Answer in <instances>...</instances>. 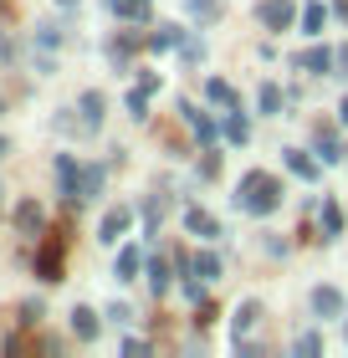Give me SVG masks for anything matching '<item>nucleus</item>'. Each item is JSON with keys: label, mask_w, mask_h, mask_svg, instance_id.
Masks as SVG:
<instances>
[{"label": "nucleus", "mask_w": 348, "mask_h": 358, "mask_svg": "<svg viewBox=\"0 0 348 358\" xmlns=\"http://www.w3.org/2000/svg\"><path fill=\"white\" fill-rule=\"evenodd\" d=\"M236 205L246 210V215H272V210L281 205V179L267 174V169L241 174V185H236Z\"/></svg>", "instance_id": "obj_1"}, {"label": "nucleus", "mask_w": 348, "mask_h": 358, "mask_svg": "<svg viewBox=\"0 0 348 358\" xmlns=\"http://www.w3.org/2000/svg\"><path fill=\"white\" fill-rule=\"evenodd\" d=\"M62 266H67V225H57L36 246V276L41 282H62Z\"/></svg>", "instance_id": "obj_2"}, {"label": "nucleus", "mask_w": 348, "mask_h": 358, "mask_svg": "<svg viewBox=\"0 0 348 358\" xmlns=\"http://www.w3.org/2000/svg\"><path fill=\"white\" fill-rule=\"evenodd\" d=\"M128 225H134V210H128V205H113L108 215H103V225H97V241H103V246H118V241L128 236Z\"/></svg>", "instance_id": "obj_3"}, {"label": "nucleus", "mask_w": 348, "mask_h": 358, "mask_svg": "<svg viewBox=\"0 0 348 358\" xmlns=\"http://www.w3.org/2000/svg\"><path fill=\"white\" fill-rule=\"evenodd\" d=\"M256 21L267 26V31H287V26L297 21V6H292V0H261V6H256Z\"/></svg>", "instance_id": "obj_4"}, {"label": "nucleus", "mask_w": 348, "mask_h": 358, "mask_svg": "<svg viewBox=\"0 0 348 358\" xmlns=\"http://www.w3.org/2000/svg\"><path fill=\"white\" fill-rule=\"evenodd\" d=\"M179 118L190 123V134L200 138V143H215V134H221V128H215V118H210V113H200V108L190 103V97H185V103H179Z\"/></svg>", "instance_id": "obj_5"}, {"label": "nucleus", "mask_w": 348, "mask_h": 358, "mask_svg": "<svg viewBox=\"0 0 348 358\" xmlns=\"http://www.w3.org/2000/svg\"><path fill=\"white\" fill-rule=\"evenodd\" d=\"M103 179H108V169H103V164H88V169H82V179H77V194H72L67 205H72V210H77V205H88L92 194L103 189Z\"/></svg>", "instance_id": "obj_6"}, {"label": "nucleus", "mask_w": 348, "mask_h": 358, "mask_svg": "<svg viewBox=\"0 0 348 358\" xmlns=\"http://www.w3.org/2000/svg\"><path fill=\"white\" fill-rule=\"evenodd\" d=\"M185 231H190V236H200V241H215V236H221V220H215L210 210L190 205V210H185Z\"/></svg>", "instance_id": "obj_7"}, {"label": "nucleus", "mask_w": 348, "mask_h": 358, "mask_svg": "<svg viewBox=\"0 0 348 358\" xmlns=\"http://www.w3.org/2000/svg\"><path fill=\"white\" fill-rule=\"evenodd\" d=\"M15 231H21V236H41V231H46V215H41L36 200H21V205H15Z\"/></svg>", "instance_id": "obj_8"}, {"label": "nucleus", "mask_w": 348, "mask_h": 358, "mask_svg": "<svg viewBox=\"0 0 348 358\" xmlns=\"http://www.w3.org/2000/svg\"><path fill=\"white\" fill-rule=\"evenodd\" d=\"M159 92V72H144V83L128 92V113H134V118H148V97Z\"/></svg>", "instance_id": "obj_9"}, {"label": "nucleus", "mask_w": 348, "mask_h": 358, "mask_svg": "<svg viewBox=\"0 0 348 358\" xmlns=\"http://www.w3.org/2000/svg\"><path fill=\"white\" fill-rule=\"evenodd\" d=\"M312 313L318 317H338L343 313V292L338 287H312Z\"/></svg>", "instance_id": "obj_10"}, {"label": "nucleus", "mask_w": 348, "mask_h": 358, "mask_svg": "<svg viewBox=\"0 0 348 358\" xmlns=\"http://www.w3.org/2000/svg\"><path fill=\"white\" fill-rule=\"evenodd\" d=\"M103 108H108L103 92H82V128H88V134H97V128H103Z\"/></svg>", "instance_id": "obj_11"}, {"label": "nucleus", "mask_w": 348, "mask_h": 358, "mask_svg": "<svg viewBox=\"0 0 348 358\" xmlns=\"http://www.w3.org/2000/svg\"><path fill=\"white\" fill-rule=\"evenodd\" d=\"M333 57H338V52H328V46H307V52H297L292 62H297L302 72H328V67H333Z\"/></svg>", "instance_id": "obj_12"}, {"label": "nucleus", "mask_w": 348, "mask_h": 358, "mask_svg": "<svg viewBox=\"0 0 348 358\" xmlns=\"http://www.w3.org/2000/svg\"><path fill=\"white\" fill-rule=\"evenodd\" d=\"M256 322H261V302L251 297V302H241V307H236V317H230V328H236V343L256 328Z\"/></svg>", "instance_id": "obj_13"}, {"label": "nucleus", "mask_w": 348, "mask_h": 358, "mask_svg": "<svg viewBox=\"0 0 348 358\" xmlns=\"http://www.w3.org/2000/svg\"><path fill=\"white\" fill-rule=\"evenodd\" d=\"M174 46H185V31L164 21L159 31H148V52H174Z\"/></svg>", "instance_id": "obj_14"}, {"label": "nucleus", "mask_w": 348, "mask_h": 358, "mask_svg": "<svg viewBox=\"0 0 348 358\" xmlns=\"http://www.w3.org/2000/svg\"><path fill=\"white\" fill-rule=\"evenodd\" d=\"M72 333H77V343H92L97 338V313L92 307H72Z\"/></svg>", "instance_id": "obj_15"}, {"label": "nucleus", "mask_w": 348, "mask_h": 358, "mask_svg": "<svg viewBox=\"0 0 348 358\" xmlns=\"http://www.w3.org/2000/svg\"><path fill=\"white\" fill-rule=\"evenodd\" d=\"M148 6H154V0H108V10L118 15V21H148Z\"/></svg>", "instance_id": "obj_16"}, {"label": "nucleus", "mask_w": 348, "mask_h": 358, "mask_svg": "<svg viewBox=\"0 0 348 358\" xmlns=\"http://www.w3.org/2000/svg\"><path fill=\"white\" fill-rule=\"evenodd\" d=\"M281 159H287V169H292L297 179H318V159H312V154H302V149H287Z\"/></svg>", "instance_id": "obj_17"}, {"label": "nucleus", "mask_w": 348, "mask_h": 358, "mask_svg": "<svg viewBox=\"0 0 348 358\" xmlns=\"http://www.w3.org/2000/svg\"><path fill=\"white\" fill-rule=\"evenodd\" d=\"M57 174H62V194L72 200V194H77V179H82V164H77L72 154H62V159H57Z\"/></svg>", "instance_id": "obj_18"}, {"label": "nucleus", "mask_w": 348, "mask_h": 358, "mask_svg": "<svg viewBox=\"0 0 348 358\" xmlns=\"http://www.w3.org/2000/svg\"><path fill=\"white\" fill-rule=\"evenodd\" d=\"M225 138H230V143H246V138H251V118H246L241 108L225 113Z\"/></svg>", "instance_id": "obj_19"}, {"label": "nucleus", "mask_w": 348, "mask_h": 358, "mask_svg": "<svg viewBox=\"0 0 348 358\" xmlns=\"http://www.w3.org/2000/svg\"><path fill=\"white\" fill-rule=\"evenodd\" d=\"M205 97H210V103H221V108H241L236 87H230V83H221V77H210V83H205Z\"/></svg>", "instance_id": "obj_20"}, {"label": "nucleus", "mask_w": 348, "mask_h": 358, "mask_svg": "<svg viewBox=\"0 0 348 358\" xmlns=\"http://www.w3.org/2000/svg\"><path fill=\"white\" fill-rule=\"evenodd\" d=\"M144 271H148V287H154V297H164V292H169V262H164V256H154Z\"/></svg>", "instance_id": "obj_21"}, {"label": "nucleus", "mask_w": 348, "mask_h": 358, "mask_svg": "<svg viewBox=\"0 0 348 358\" xmlns=\"http://www.w3.org/2000/svg\"><path fill=\"white\" fill-rule=\"evenodd\" d=\"M139 271H144V256H139L134 246H123V251H118V282H134Z\"/></svg>", "instance_id": "obj_22"}, {"label": "nucleus", "mask_w": 348, "mask_h": 358, "mask_svg": "<svg viewBox=\"0 0 348 358\" xmlns=\"http://www.w3.org/2000/svg\"><path fill=\"white\" fill-rule=\"evenodd\" d=\"M343 231V210H338V200H323V241H333Z\"/></svg>", "instance_id": "obj_23"}, {"label": "nucleus", "mask_w": 348, "mask_h": 358, "mask_svg": "<svg viewBox=\"0 0 348 358\" xmlns=\"http://www.w3.org/2000/svg\"><path fill=\"white\" fill-rule=\"evenodd\" d=\"M195 276H200V282H215V276H221V256L200 251V256H195Z\"/></svg>", "instance_id": "obj_24"}, {"label": "nucleus", "mask_w": 348, "mask_h": 358, "mask_svg": "<svg viewBox=\"0 0 348 358\" xmlns=\"http://www.w3.org/2000/svg\"><path fill=\"white\" fill-rule=\"evenodd\" d=\"M323 21H328V10L318 6V0H312V6H302V31H307V36H318Z\"/></svg>", "instance_id": "obj_25"}, {"label": "nucleus", "mask_w": 348, "mask_h": 358, "mask_svg": "<svg viewBox=\"0 0 348 358\" xmlns=\"http://www.w3.org/2000/svg\"><path fill=\"white\" fill-rule=\"evenodd\" d=\"M318 154H323V164L338 159V138H333V128H323V123H318Z\"/></svg>", "instance_id": "obj_26"}, {"label": "nucleus", "mask_w": 348, "mask_h": 358, "mask_svg": "<svg viewBox=\"0 0 348 358\" xmlns=\"http://www.w3.org/2000/svg\"><path fill=\"white\" fill-rule=\"evenodd\" d=\"M190 15L195 21H221V0H190Z\"/></svg>", "instance_id": "obj_27"}, {"label": "nucleus", "mask_w": 348, "mask_h": 358, "mask_svg": "<svg viewBox=\"0 0 348 358\" xmlns=\"http://www.w3.org/2000/svg\"><path fill=\"white\" fill-rule=\"evenodd\" d=\"M256 103H261V113H281V87H277V83H267Z\"/></svg>", "instance_id": "obj_28"}, {"label": "nucleus", "mask_w": 348, "mask_h": 358, "mask_svg": "<svg viewBox=\"0 0 348 358\" xmlns=\"http://www.w3.org/2000/svg\"><path fill=\"white\" fill-rule=\"evenodd\" d=\"M200 174H205V179H215V174H221V154H210V143H205V159H200Z\"/></svg>", "instance_id": "obj_29"}, {"label": "nucleus", "mask_w": 348, "mask_h": 358, "mask_svg": "<svg viewBox=\"0 0 348 358\" xmlns=\"http://www.w3.org/2000/svg\"><path fill=\"white\" fill-rule=\"evenodd\" d=\"M21 322H26V328H36V322H41V302H21Z\"/></svg>", "instance_id": "obj_30"}, {"label": "nucleus", "mask_w": 348, "mask_h": 358, "mask_svg": "<svg viewBox=\"0 0 348 358\" xmlns=\"http://www.w3.org/2000/svg\"><path fill=\"white\" fill-rule=\"evenodd\" d=\"M318 348H323L318 333H302V338H297V353H318Z\"/></svg>", "instance_id": "obj_31"}, {"label": "nucleus", "mask_w": 348, "mask_h": 358, "mask_svg": "<svg viewBox=\"0 0 348 358\" xmlns=\"http://www.w3.org/2000/svg\"><path fill=\"white\" fill-rule=\"evenodd\" d=\"M210 322H215V307L200 302V307H195V328H210Z\"/></svg>", "instance_id": "obj_32"}, {"label": "nucleus", "mask_w": 348, "mask_h": 358, "mask_svg": "<svg viewBox=\"0 0 348 358\" xmlns=\"http://www.w3.org/2000/svg\"><path fill=\"white\" fill-rule=\"evenodd\" d=\"M108 317H113V322H118V328H123V322H128V317H134V313H128V307H123V302H113V307H108Z\"/></svg>", "instance_id": "obj_33"}, {"label": "nucleus", "mask_w": 348, "mask_h": 358, "mask_svg": "<svg viewBox=\"0 0 348 358\" xmlns=\"http://www.w3.org/2000/svg\"><path fill=\"white\" fill-rule=\"evenodd\" d=\"M333 67H338V77H348V52H338V57H333Z\"/></svg>", "instance_id": "obj_34"}, {"label": "nucleus", "mask_w": 348, "mask_h": 358, "mask_svg": "<svg viewBox=\"0 0 348 358\" xmlns=\"http://www.w3.org/2000/svg\"><path fill=\"white\" fill-rule=\"evenodd\" d=\"M0 62H11V41L6 36H0Z\"/></svg>", "instance_id": "obj_35"}, {"label": "nucleus", "mask_w": 348, "mask_h": 358, "mask_svg": "<svg viewBox=\"0 0 348 358\" xmlns=\"http://www.w3.org/2000/svg\"><path fill=\"white\" fill-rule=\"evenodd\" d=\"M6 154H11V138H0V159H6Z\"/></svg>", "instance_id": "obj_36"}, {"label": "nucleus", "mask_w": 348, "mask_h": 358, "mask_svg": "<svg viewBox=\"0 0 348 358\" xmlns=\"http://www.w3.org/2000/svg\"><path fill=\"white\" fill-rule=\"evenodd\" d=\"M0 113H6V103H0Z\"/></svg>", "instance_id": "obj_37"}]
</instances>
